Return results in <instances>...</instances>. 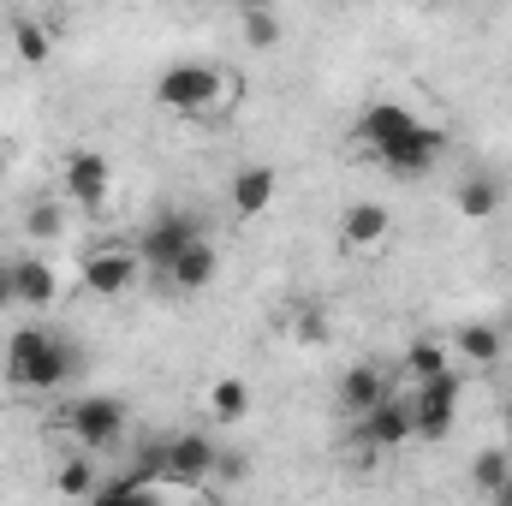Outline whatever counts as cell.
<instances>
[{
  "label": "cell",
  "instance_id": "cell-1",
  "mask_svg": "<svg viewBox=\"0 0 512 506\" xmlns=\"http://www.w3.org/2000/svg\"><path fill=\"white\" fill-rule=\"evenodd\" d=\"M72 370H78V352L54 328H42V322L18 328L6 340V381L24 387V393H54V387L72 381Z\"/></svg>",
  "mask_w": 512,
  "mask_h": 506
},
{
  "label": "cell",
  "instance_id": "cell-2",
  "mask_svg": "<svg viewBox=\"0 0 512 506\" xmlns=\"http://www.w3.org/2000/svg\"><path fill=\"white\" fill-rule=\"evenodd\" d=\"M239 96V78L215 60H179L155 78V102L167 114H215Z\"/></svg>",
  "mask_w": 512,
  "mask_h": 506
},
{
  "label": "cell",
  "instance_id": "cell-3",
  "mask_svg": "<svg viewBox=\"0 0 512 506\" xmlns=\"http://www.w3.org/2000/svg\"><path fill=\"white\" fill-rule=\"evenodd\" d=\"M60 423H66V435L84 453H108L126 435V399H114V393H78Z\"/></svg>",
  "mask_w": 512,
  "mask_h": 506
},
{
  "label": "cell",
  "instance_id": "cell-4",
  "mask_svg": "<svg viewBox=\"0 0 512 506\" xmlns=\"http://www.w3.org/2000/svg\"><path fill=\"white\" fill-rule=\"evenodd\" d=\"M459 393H465V381L453 370L435 381H417L411 387V441H447V429L459 423Z\"/></svg>",
  "mask_w": 512,
  "mask_h": 506
},
{
  "label": "cell",
  "instance_id": "cell-5",
  "mask_svg": "<svg viewBox=\"0 0 512 506\" xmlns=\"http://www.w3.org/2000/svg\"><path fill=\"white\" fill-rule=\"evenodd\" d=\"M215 459H221L215 435H203V429H179V435H167V441H161V483L197 489V483H209V477H215Z\"/></svg>",
  "mask_w": 512,
  "mask_h": 506
},
{
  "label": "cell",
  "instance_id": "cell-6",
  "mask_svg": "<svg viewBox=\"0 0 512 506\" xmlns=\"http://www.w3.org/2000/svg\"><path fill=\"white\" fill-rule=\"evenodd\" d=\"M197 239H203L197 215H179V209H167V215H161V221H155V227L137 239V262H149L155 274H167V268H173L179 256L191 251Z\"/></svg>",
  "mask_w": 512,
  "mask_h": 506
},
{
  "label": "cell",
  "instance_id": "cell-7",
  "mask_svg": "<svg viewBox=\"0 0 512 506\" xmlns=\"http://www.w3.org/2000/svg\"><path fill=\"white\" fill-rule=\"evenodd\" d=\"M60 191H66V203H78V209H102L108 191H114V167H108V155H96V149H72L66 167H60Z\"/></svg>",
  "mask_w": 512,
  "mask_h": 506
},
{
  "label": "cell",
  "instance_id": "cell-8",
  "mask_svg": "<svg viewBox=\"0 0 512 506\" xmlns=\"http://www.w3.org/2000/svg\"><path fill=\"white\" fill-rule=\"evenodd\" d=\"M441 149H447V131H441V126H423V120H417V126L405 131L399 143H387L376 161H382L393 179H423V173L441 161Z\"/></svg>",
  "mask_w": 512,
  "mask_h": 506
},
{
  "label": "cell",
  "instance_id": "cell-9",
  "mask_svg": "<svg viewBox=\"0 0 512 506\" xmlns=\"http://www.w3.org/2000/svg\"><path fill=\"white\" fill-rule=\"evenodd\" d=\"M137 251H120V245H102V251L84 256V286L96 292V298H120L137 286Z\"/></svg>",
  "mask_w": 512,
  "mask_h": 506
},
{
  "label": "cell",
  "instance_id": "cell-10",
  "mask_svg": "<svg viewBox=\"0 0 512 506\" xmlns=\"http://www.w3.org/2000/svg\"><path fill=\"white\" fill-rule=\"evenodd\" d=\"M358 441H364V447H376V453L405 447V441H411V393H387L382 405L358 423Z\"/></svg>",
  "mask_w": 512,
  "mask_h": 506
},
{
  "label": "cell",
  "instance_id": "cell-11",
  "mask_svg": "<svg viewBox=\"0 0 512 506\" xmlns=\"http://www.w3.org/2000/svg\"><path fill=\"white\" fill-rule=\"evenodd\" d=\"M411 126H417V114H411L405 102H370V108L358 114V126H352V137H358V143H370V149L382 155L387 143H399V137H405Z\"/></svg>",
  "mask_w": 512,
  "mask_h": 506
},
{
  "label": "cell",
  "instance_id": "cell-12",
  "mask_svg": "<svg viewBox=\"0 0 512 506\" xmlns=\"http://www.w3.org/2000/svg\"><path fill=\"white\" fill-rule=\"evenodd\" d=\"M387 393H393V381H387L376 364H352V370L340 376V411H352V417L364 423V417L382 405Z\"/></svg>",
  "mask_w": 512,
  "mask_h": 506
},
{
  "label": "cell",
  "instance_id": "cell-13",
  "mask_svg": "<svg viewBox=\"0 0 512 506\" xmlns=\"http://www.w3.org/2000/svg\"><path fill=\"white\" fill-rule=\"evenodd\" d=\"M12 298L30 304V310H48V304L60 298V274H54V262H42V256H18V262H12Z\"/></svg>",
  "mask_w": 512,
  "mask_h": 506
},
{
  "label": "cell",
  "instance_id": "cell-14",
  "mask_svg": "<svg viewBox=\"0 0 512 506\" xmlns=\"http://www.w3.org/2000/svg\"><path fill=\"white\" fill-rule=\"evenodd\" d=\"M90 506H161V483L143 471V465H131L126 477H114V483H102Z\"/></svg>",
  "mask_w": 512,
  "mask_h": 506
},
{
  "label": "cell",
  "instance_id": "cell-15",
  "mask_svg": "<svg viewBox=\"0 0 512 506\" xmlns=\"http://www.w3.org/2000/svg\"><path fill=\"white\" fill-rule=\"evenodd\" d=\"M215 274H221V251H215L209 239H197L191 251L167 268V280H173L179 292H203V286H215Z\"/></svg>",
  "mask_w": 512,
  "mask_h": 506
},
{
  "label": "cell",
  "instance_id": "cell-16",
  "mask_svg": "<svg viewBox=\"0 0 512 506\" xmlns=\"http://www.w3.org/2000/svg\"><path fill=\"white\" fill-rule=\"evenodd\" d=\"M387 233H393V215H387L382 203H352V209H346V221H340V239H346V245H358V251L382 245Z\"/></svg>",
  "mask_w": 512,
  "mask_h": 506
},
{
  "label": "cell",
  "instance_id": "cell-17",
  "mask_svg": "<svg viewBox=\"0 0 512 506\" xmlns=\"http://www.w3.org/2000/svg\"><path fill=\"white\" fill-rule=\"evenodd\" d=\"M274 185H280L274 167H239L233 185H227V191H233V209H239V215H262V209L274 203Z\"/></svg>",
  "mask_w": 512,
  "mask_h": 506
},
{
  "label": "cell",
  "instance_id": "cell-18",
  "mask_svg": "<svg viewBox=\"0 0 512 506\" xmlns=\"http://www.w3.org/2000/svg\"><path fill=\"white\" fill-rule=\"evenodd\" d=\"M453 346H459L471 364H495V358L507 352V334H501L495 322H465V328L453 334Z\"/></svg>",
  "mask_w": 512,
  "mask_h": 506
},
{
  "label": "cell",
  "instance_id": "cell-19",
  "mask_svg": "<svg viewBox=\"0 0 512 506\" xmlns=\"http://www.w3.org/2000/svg\"><path fill=\"white\" fill-rule=\"evenodd\" d=\"M209 411H215V423H239V417L251 411V387H245L239 376L209 381Z\"/></svg>",
  "mask_w": 512,
  "mask_h": 506
},
{
  "label": "cell",
  "instance_id": "cell-20",
  "mask_svg": "<svg viewBox=\"0 0 512 506\" xmlns=\"http://www.w3.org/2000/svg\"><path fill=\"white\" fill-rule=\"evenodd\" d=\"M501 209V185L489 179V173H471L465 185H459V215H471V221H489Z\"/></svg>",
  "mask_w": 512,
  "mask_h": 506
},
{
  "label": "cell",
  "instance_id": "cell-21",
  "mask_svg": "<svg viewBox=\"0 0 512 506\" xmlns=\"http://www.w3.org/2000/svg\"><path fill=\"white\" fill-rule=\"evenodd\" d=\"M471 483H477L483 495H501V489L512 483V459L501 453V447H483V453L471 459Z\"/></svg>",
  "mask_w": 512,
  "mask_h": 506
},
{
  "label": "cell",
  "instance_id": "cell-22",
  "mask_svg": "<svg viewBox=\"0 0 512 506\" xmlns=\"http://www.w3.org/2000/svg\"><path fill=\"white\" fill-rule=\"evenodd\" d=\"M12 48H18V60H24V66H42V60L54 54L48 30H42L36 18H12Z\"/></svg>",
  "mask_w": 512,
  "mask_h": 506
},
{
  "label": "cell",
  "instance_id": "cell-23",
  "mask_svg": "<svg viewBox=\"0 0 512 506\" xmlns=\"http://www.w3.org/2000/svg\"><path fill=\"white\" fill-rule=\"evenodd\" d=\"M54 489H60V495H72V501H84V495H96L102 483H96V465H90V453H78V459H66V465L54 471Z\"/></svg>",
  "mask_w": 512,
  "mask_h": 506
},
{
  "label": "cell",
  "instance_id": "cell-24",
  "mask_svg": "<svg viewBox=\"0 0 512 506\" xmlns=\"http://www.w3.org/2000/svg\"><path fill=\"white\" fill-rule=\"evenodd\" d=\"M411 381H435V376H447V352L435 346V340H417L411 352H405V364H399Z\"/></svg>",
  "mask_w": 512,
  "mask_h": 506
},
{
  "label": "cell",
  "instance_id": "cell-25",
  "mask_svg": "<svg viewBox=\"0 0 512 506\" xmlns=\"http://www.w3.org/2000/svg\"><path fill=\"white\" fill-rule=\"evenodd\" d=\"M24 233H30V239H60V233H66V203H60V197L36 203V209L24 215Z\"/></svg>",
  "mask_w": 512,
  "mask_h": 506
},
{
  "label": "cell",
  "instance_id": "cell-26",
  "mask_svg": "<svg viewBox=\"0 0 512 506\" xmlns=\"http://www.w3.org/2000/svg\"><path fill=\"white\" fill-rule=\"evenodd\" d=\"M239 30H245V42H251V48H274V42H280V18H274L268 6L239 12Z\"/></svg>",
  "mask_w": 512,
  "mask_h": 506
},
{
  "label": "cell",
  "instance_id": "cell-27",
  "mask_svg": "<svg viewBox=\"0 0 512 506\" xmlns=\"http://www.w3.org/2000/svg\"><path fill=\"white\" fill-rule=\"evenodd\" d=\"M245 471H251L245 453H221V459H215V477H221V483H245Z\"/></svg>",
  "mask_w": 512,
  "mask_h": 506
},
{
  "label": "cell",
  "instance_id": "cell-28",
  "mask_svg": "<svg viewBox=\"0 0 512 506\" xmlns=\"http://www.w3.org/2000/svg\"><path fill=\"white\" fill-rule=\"evenodd\" d=\"M12 304V262H0V310Z\"/></svg>",
  "mask_w": 512,
  "mask_h": 506
},
{
  "label": "cell",
  "instance_id": "cell-29",
  "mask_svg": "<svg viewBox=\"0 0 512 506\" xmlns=\"http://www.w3.org/2000/svg\"><path fill=\"white\" fill-rule=\"evenodd\" d=\"M0 179H6V161H0Z\"/></svg>",
  "mask_w": 512,
  "mask_h": 506
},
{
  "label": "cell",
  "instance_id": "cell-30",
  "mask_svg": "<svg viewBox=\"0 0 512 506\" xmlns=\"http://www.w3.org/2000/svg\"><path fill=\"white\" fill-rule=\"evenodd\" d=\"M507 346H512V328H507Z\"/></svg>",
  "mask_w": 512,
  "mask_h": 506
}]
</instances>
